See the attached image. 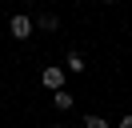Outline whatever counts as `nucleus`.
<instances>
[{
  "label": "nucleus",
  "instance_id": "7",
  "mask_svg": "<svg viewBox=\"0 0 132 128\" xmlns=\"http://www.w3.org/2000/svg\"><path fill=\"white\" fill-rule=\"evenodd\" d=\"M120 128H132V112H128V116H124V120H120Z\"/></svg>",
  "mask_w": 132,
  "mask_h": 128
},
{
  "label": "nucleus",
  "instance_id": "6",
  "mask_svg": "<svg viewBox=\"0 0 132 128\" xmlns=\"http://www.w3.org/2000/svg\"><path fill=\"white\" fill-rule=\"evenodd\" d=\"M84 128H112L104 116H84Z\"/></svg>",
  "mask_w": 132,
  "mask_h": 128
},
{
  "label": "nucleus",
  "instance_id": "8",
  "mask_svg": "<svg viewBox=\"0 0 132 128\" xmlns=\"http://www.w3.org/2000/svg\"><path fill=\"white\" fill-rule=\"evenodd\" d=\"M48 128H64V124H48Z\"/></svg>",
  "mask_w": 132,
  "mask_h": 128
},
{
  "label": "nucleus",
  "instance_id": "4",
  "mask_svg": "<svg viewBox=\"0 0 132 128\" xmlns=\"http://www.w3.org/2000/svg\"><path fill=\"white\" fill-rule=\"evenodd\" d=\"M36 28H40V32H56V28H60V20H56L52 12H40V16H36Z\"/></svg>",
  "mask_w": 132,
  "mask_h": 128
},
{
  "label": "nucleus",
  "instance_id": "2",
  "mask_svg": "<svg viewBox=\"0 0 132 128\" xmlns=\"http://www.w3.org/2000/svg\"><path fill=\"white\" fill-rule=\"evenodd\" d=\"M64 76H68V72L60 68V64H52V68H44V72H40V84H44V88H52V92H60V88H64Z\"/></svg>",
  "mask_w": 132,
  "mask_h": 128
},
{
  "label": "nucleus",
  "instance_id": "1",
  "mask_svg": "<svg viewBox=\"0 0 132 128\" xmlns=\"http://www.w3.org/2000/svg\"><path fill=\"white\" fill-rule=\"evenodd\" d=\"M32 28H36V20H32V16H12V20H8L12 40H28V36H32Z\"/></svg>",
  "mask_w": 132,
  "mask_h": 128
},
{
  "label": "nucleus",
  "instance_id": "5",
  "mask_svg": "<svg viewBox=\"0 0 132 128\" xmlns=\"http://www.w3.org/2000/svg\"><path fill=\"white\" fill-rule=\"evenodd\" d=\"M84 68H88V64H84V56H80V52H68V60H64V72H72V76H76V72H84Z\"/></svg>",
  "mask_w": 132,
  "mask_h": 128
},
{
  "label": "nucleus",
  "instance_id": "3",
  "mask_svg": "<svg viewBox=\"0 0 132 128\" xmlns=\"http://www.w3.org/2000/svg\"><path fill=\"white\" fill-rule=\"evenodd\" d=\"M52 104H56V112H68V108H72V92H68V88L52 92Z\"/></svg>",
  "mask_w": 132,
  "mask_h": 128
}]
</instances>
